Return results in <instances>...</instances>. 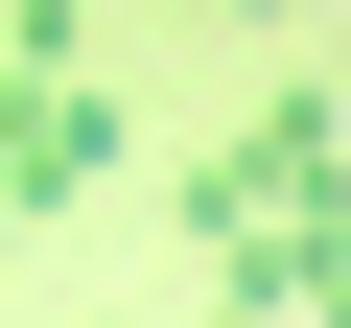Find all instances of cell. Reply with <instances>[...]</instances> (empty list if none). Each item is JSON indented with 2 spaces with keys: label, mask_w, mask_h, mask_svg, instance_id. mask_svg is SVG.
<instances>
[{
  "label": "cell",
  "mask_w": 351,
  "mask_h": 328,
  "mask_svg": "<svg viewBox=\"0 0 351 328\" xmlns=\"http://www.w3.org/2000/svg\"><path fill=\"white\" fill-rule=\"evenodd\" d=\"M94 164H117V94H94V71H0V258H24Z\"/></svg>",
  "instance_id": "7a4b0ae2"
},
{
  "label": "cell",
  "mask_w": 351,
  "mask_h": 328,
  "mask_svg": "<svg viewBox=\"0 0 351 328\" xmlns=\"http://www.w3.org/2000/svg\"><path fill=\"white\" fill-rule=\"evenodd\" d=\"M188 235H211V328H304V281L351 235V94H258L188 164Z\"/></svg>",
  "instance_id": "6da1fadb"
}]
</instances>
